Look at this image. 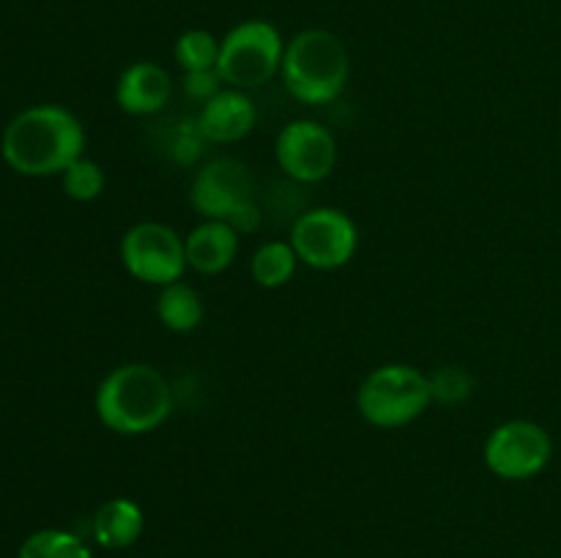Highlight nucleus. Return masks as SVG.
Listing matches in <instances>:
<instances>
[{
    "mask_svg": "<svg viewBox=\"0 0 561 558\" xmlns=\"http://www.w3.org/2000/svg\"><path fill=\"white\" fill-rule=\"evenodd\" d=\"M0 153L14 173L27 178L60 175L85 156V126L60 104H36L9 120Z\"/></svg>",
    "mask_w": 561,
    "mask_h": 558,
    "instance_id": "obj_1",
    "label": "nucleus"
},
{
    "mask_svg": "<svg viewBox=\"0 0 561 558\" xmlns=\"http://www.w3.org/2000/svg\"><path fill=\"white\" fill-rule=\"evenodd\" d=\"M93 408L115 435H148L173 414V388L157 367L129 361L102 377Z\"/></svg>",
    "mask_w": 561,
    "mask_h": 558,
    "instance_id": "obj_2",
    "label": "nucleus"
},
{
    "mask_svg": "<svg viewBox=\"0 0 561 558\" xmlns=\"http://www.w3.org/2000/svg\"><path fill=\"white\" fill-rule=\"evenodd\" d=\"M285 88L307 107L332 104L343 96L351 77L348 47L327 27H307L285 42L283 66Z\"/></svg>",
    "mask_w": 561,
    "mask_h": 558,
    "instance_id": "obj_3",
    "label": "nucleus"
},
{
    "mask_svg": "<svg viewBox=\"0 0 561 558\" xmlns=\"http://www.w3.org/2000/svg\"><path fill=\"white\" fill-rule=\"evenodd\" d=\"M433 403L431 377L414 364L392 361L367 372L356 392V410L378 430H400L420 419Z\"/></svg>",
    "mask_w": 561,
    "mask_h": 558,
    "instance_id": "obj_4",
    "label": "nucleus"
},
{
    "mask_svg": "<svg viewBox=\"0 0 561 558\" xmlns=\"http://www.w3.org/2000/svg\"><path fill=\"white\" fill-rule=\"evenodd\" d=\"M283 53L285 42L277 25L268 20H244L222 36L217 71L228 88L255 91L279 74Z\"/></svg>",
    "mask_w": 561,
    "mask_h": 558,
    "instance_id": "obj_5",
    "label": "nucleus"
},
{
    "mask_svg": "<svg viewBox=\"0 0 561 558\" xmlns=\"http://www.w3.org/2000/svg\"><path fill=\"white\" fill-rule=\"evenodd\" d=\"M553 438L531 419H510L493 427L482 446L485 468L502 481H529L551 465Z\"/></svg>",
    "mask_w": 561,
    "mask_h": 558,
    "instance_id": "obj_6",
    "label": "nucleus"
},
{
    "mask_svg": "<svg viewBox=\"0 0 561 558\" xmlns=\"http://www.w3.org/2000/svg\"><path fill=\"white\" fill-rule=\"evenodd\" d=\"M288 241L299 255V263L316 271H337L354 260L359 249V230L340 208L318 206L296 219Z\"/></svg>",
    "mask_w": 561,
    "mask_h": 558,
    "instance_id": "obj_7",
    "label": "nucleus"
},
{
    "mask_svg": "<svg viewBox=\"0 0 561 558\" xmlns=\"http://www.w3.org/2000/svg\"><path fill=\"white\" fill-rule=\"evenodd\" d=\"M118 255L131 279L153 288H164L184 277L186 246L170 224L137 222L124 233Z\"/></svg>",
    "mask_w": 561,
    "mask_h": 558,
    "instance_id": "obj_8",
    "label": "nucleus"
},
{
    "mask_svg": "<svg viewBox=\"0 0 561 558\" xmlns=\"http://www.w3.org/2000/svg\"><path fill=\"white\" fill-rule=\"evenodd\" d=\"M277 167L299 184H321L337 164V140L323 124L296 118L279 129L274 140Z\"/></svg>",
    "mask_w": 561,
    "mask_h": 558,
    "instance_id": "obj_9",
    "label": "nucleus"
},
{
    "mask_svg": "<svg viewBox=\"0 0 561 558\" xmlns=\"http://www.w3.org/2000/svg\"><path fill=\"white\" fill-rule=\"evenodd\" d=\"M252 173L244 162L233 156H217L203 164L195 173L190 186V206L203 219H222L228 222L230 213L241 202L252 200Z\"/></svg>",
    "mask_w": 561,
    "mask_h": 558,
    "instance_id": "obj_10",
    "label": "nucleus"
},
{
    "mask_svg": "<svg viewBox=\"0 0 561 558\" xmlns=\"http://www.w3.org/2000/svg\"><path fill=\"white\" fill-rule=\"evenodd\" d=\"M170 96H173V77L153 60H135L121 71L115 82V104L121 113L135 118L162 113L170 104Z\"/></svg>",
    "mask_w": 561,
    "mask_h": 558,
    "instance_id": "obj_11",
    "label": "nucleus"
},
{
    "mask_svg": "<svg viewBox=\"0 0 561 558\" xmlns=\"http://www.w3.org/2000/svg\"><path fill=\"white\" fill-rule=\"evenodd\" d=\"M255 120L257 107L250 93L228 85L217 96L208 98L197 113V126H201L206 142H214V146H230V142L244 140L255 129Z\"/></svg>",
    "mask_w": 561,
    "mask_h": 558,
    "instance_id": "obj_12",
    "label": "nucleus"
},
{
    "mask_svg": "<svg viewBox=\"0 0 561 558\" xmlns=\"http://www.w3.org/2000/svg\"><path fill=\"white\" fill-rule=\"evenodd\" d=\"M186 266L203 277H217L233 266L239 255V233L222 219H203L184 239Z\"/></svg>",
    "mask_w": 561,
    "mask_h": 558,
    "instance_id": "obj_13",
    "label": "nucleus"
},
{
    "mask_svg": "<svg viewBox=\"0 0 561 558\" xmlns=\"http://www.w3.org/2000/svg\"><path fill=\"white\" fill-rule=\"evenodd\" d=\"M146 531V514L131 498H110L91 520V536L104 550H126Z\"/></svg>",
    "mask_w": 561,
    "mask_h": 558,
    "instance_id": "obj_14",
    "label": "nucleus"
},
{
    "mask_svg": "<svg viewBox=\"0 0 561 558\" xmlns=\"http://www.w3.org/2000/svg\"><path fill=\"white\" fill-rule=\"evenodd\" d=\"M157 317L173 334L195 332L203 323L201 293L184 279L164 284V288H159L157 295Z\"/></svg>",
    "mask_w": 561,
    "mask_h": 558,
    "instance_id": "obj_15",
    "label": "nucleus"
},
{
    "mask_svg": "<svg viewBox=\"0 0 561 558\" xmlns=\"http://www.w3.org/2000/svg\"><path fill=\"white\" fill-rule=\"evenodd\" d=\"M296 268H299V255L290 241H266L252 252L250 274L255 284L266 290L285 288L294 279Z\"/></svg>",
    "mask_w": 561,
    "mask_h": 558,
    "instance_id": "obj_16",
    "label": "nucleus"
},
{
    "mask_svg": "<svg viewBox=\"0 0 561 558\" xmlns=\"http://www.w3.org/2000/svg\"><path fill=\"white\" fill-rule=\"evenodd\" d=\"M16 558H93L82 536L64 528L33 531L16 550Z\"/></svg>",
    "mask_w": 561,
    "mask_h": 558,
    "instance_id": "obj_17",
    "label": "nucleus"
},
{
    "mask_svg": "<svg viewBox=\"0 0 561 558\" xmlns=\"http://www.w3.org/2000/svg\"><path fill=\"white\" fill-rule=\"evenodd\" d=\"M219 47H222V38L214 36L211 31H203V27H192L175 38L173 58L184 69V74L186 71H208L217 69Z\"/></svg>",
    "mask_w": 561,
    "mask_h": 558,
    "instance_id": "obj_18",
    "label": "nucleus"
},
{
    "mask_svg": "<svg viewBox=\"0 0 561 558\" xmlns=\"http://www.w3.org/2000/svg\"><path fill=\"white\" fill-rule=\"evenodd\" d=\"M60 184H64V191L69 200L91 202L96 197H102L104 186H107V173H104V167L99 162L80 156L60 173Z\"/></svg>",
    "mask_w": 561,
    "mask_h": 558,
    "instance_id": "obj_19",
    "label": "nucleus"
},
{
    "mask_svg": "<svg viewBox=\"0 0 561 558\" xmlns=\"http://www.w3.org/2000/svg\"><path fill=\"white\" fill-rule=\"evenodd\" d=\"M431 394L436 403L442 405H463L466 399L474 394L477 381L469 370L455 364L438 367L436 372H431Z\"/></svg>",
    "mask_w": 561,
    "mask_h": 558,
    "instance_id": "obj_20",
    "label": "nucleus"
},
{
    "mask_svg": "<svg viewBox=\"0 0 561 558\" xmlns=\"http://www.w3.org/2000/svg\"><path fill=\"white\" fill-rule=\"evenodd\" d=\"M203 146H206V137H203L201 126H197V118H181L179 124L170 129V137H168L170 159L184 164V167L201 159Z\"/></svg>",
    "mask_w": 561,
    "mask_h": 558,
    "instance_id": "obj_21",
    "label": "nucleus"
},
{
    "mask_svg": "<svg viewBox=\"0 0 561 558\" xmlns=\"http://www.w3.org/2000/svg\"><path fill=\"white\" fill-rule=\"evenodd\" d=\"M181 85H184L186 98H190V102H201V107H203L208 98H214L219 91H222L225 82H222V77H219L217 69H208V71H186L184 80H181Z\"/></svg>",
    "mask_w": 561,
    "mask_h": 558,
    "instance_id": "obj_22",
    "label": "nucleus"
},
{
    "mask_svg": "<svg viewBox=\"0 0 561 558\" xmlns=\"http://www.w3.org/2000/svg\"><path fill=\"white\" fill-rule=\"evenodd\" d=\"M228 224L239 235L255 233V230L263 224V213H261V208H257L255 197H252V200H247V202H241V206L236 208V211L228 217Z\"/></svg>",
    "mask_w": 561,
    "mask_h": 558,
    "instance_id": "obj_23",
    "label": "nucleus"
}]
</instances>
